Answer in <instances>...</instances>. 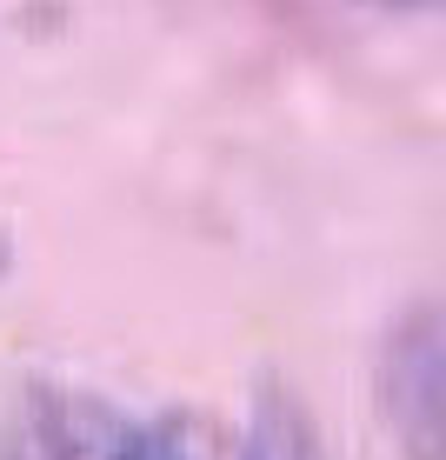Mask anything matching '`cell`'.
I'll use <instances>...</instances> for the list:
<instances>
[{"label": "cell", "instance_id": "6da1fadb", "mask_svg": "<svg viewBox=\"0 0 446 460\" xmlns=\"http://www.w3.org/2000/svg\"><path fill=\"white\" fill-rule=\"evenodd\" d=\"M27 434L40 460H214L200 414H127L87 387H34Z\"/></svg>", "mask_w": 446, "mask_h": 460}, {"label": "cell", "instance_id": "7a4b0ae2", "mask_svg": "<svg viewBox=\"0 0 446 460\" xmlns=\"http://www.w3.org/2000/svg\"><path fill=\"white\" fill-rule=\"evenodd\" d=\"M380 407L400 460H446V300L413 307L380 347Z\"/></svg>", "mask_w": 446, "mask_h": 460}, {"label": "cell", "instance_id": "277c9868", "mask_svg": "<svg viewBox=\"0 0 446 460\" xmlns=\"http://www.w3.org/2000/svg\"><path fill=\"white\" fill-rule=\"evenodd\" d=\"M7 261H13V247H7V227H0V274H7Z\"/></svg>", "mask_w": 446, "mask_h": 460}, {"label": "cell", "instance_id": "5b68a950", "mask_svg": "<svg viewBox=\"0 0 446 460\" xmlns=\"http://www.w3.org/2000/svg\"><path fill=\"white\" fill-rule=\"evenodd\" d=\"M380 7H426V0H380Z\"/></svg>", "mask_w": 446, "mask_h": 460}, {"label": "cell", "instance_id": "3957f363", "mask_svg": "<svg viewBox=\"0 0 446 460\" xmlns=\"http://www.w3.org/2000/svg\"><path fill=\"white\" fill-rule=\"evenodd\" d=\"M233 460H327V434H320V420H313V407L300 401L280 374H267L260 387H253V407H247Z\"/></svg>", "mask_w": 446, "mask_h": 460}]
</instances>
